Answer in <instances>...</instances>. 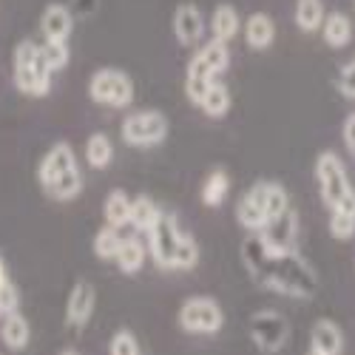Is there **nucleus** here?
Instances as JSON below:
<instances>
[{
    "mask_svg": "<svg viewBox=\"0 0 355 355\" xmlns=\"http://www.w3.org/2000/svg\"><path fill=\"white\" fill-rule=\"evenodd\" d=\"M242 261L253 282L290 299H313L318 293V276L310 264L293 250H273L261 233L242 242Z\"/></svg>",
    "mask_w": 355,
    "mask_h": 355,
    "instance_id": "obj_1",
    "label": "nucleus"
},
{
    "mask_svg": "<svg viewBox=\"0 0 355 355\" xmlns=\"http://www.w3.org/2000/svg\"><path fill=\"white\" fill-rule=\"evenodd\" d=\"M37 182L46 196L57 202H71L83 193V168L71 142H54L37 165Z\"/></svg>",
    "mask_w": 355,
    "mask_h": 355,
    "instance_id": "obj_2",
    "label": "nucleus"
},
{
    "mask_svg": "<svg viewBox=\"0 0 355 355\" xmlns=\"http://www.w3.org/2000/svg\"><path fill=\"white\" fill-rule=\"evenodd\" d=\"M230 69V49L222 40H211L188 60L185 69V97L199 108L202 97L208 94V88Z\"/></svg>",
    "mask_w": 355,
    "mask_h": 355,
    "instance_id": "obj_3",
    "label": "nucleus"
},
{
    "mask_svg": "<svg viewBox=\"0 0 355 355\" xmlns=\"http://www.w3.org/2000/svg\"><path fill=\"white\" fill-rule=\"evenodd\" d=\"M54 71L46 66L40 46L35 40H20L12 54V80L15 88L26 97H49Z\"/></svg>",
    "mask_w": 355,
    "mask_h": 355,
    "instance_id": "obj_4",
    "label": "nucleus"
},
{
    "mask_svg": "<svg viewBox=\"0 0 355 355\" xmlns=\"http://www.w3.org/2000/svg\"><path fill=\"white\" fill-rule=\"evenodd\" d=\"M168 131H171L168 116L157 108L134 111L120 123V137L131 148H157L168 139Z\"/></svg>",
    "mask_w": 355,
    "mask_h": 355,
    "instance_id": "obj_5",
    "label": "nucleus"
},
{
    "mask_svg": "<svg viewBox=\"0 0 355 355\" xmlns=\"http://www.w3.org/2000/svg\"><path fill=\"white\" fill-rule=\"evenodd\" d=\"M148 236V253L159 270H176L180 264V248L185 242L188 230L180 227L173 214H162V219L145 233Z\"/></svg>",
    "mask_w": 355,
    "mask_h": 355,
    "instance_id": "obj_6",
    "label": "nucleus"
},
{
    "mask_svg": "<svg viewBox=\"0 0 355 355\" xmlns=\"http://www.w3.org/2000/svg\"><path fill=\"white\" fill-rule=\"evenodd\" d=\"M225 327V310L214 295H191L180 307V330L191 336H216Z\"/></svg>",
    "mask_w": 355,
    "mask_h": 355,
    "instance_id": "obj_7",
    "label": "nucleus"
},
{
    "mask_svg": "<svg viewBox=\"0 0 355 355\" xmlns=\"http://www.w3.org/2000/svg\"><path fill=\"white\" fill-rule=\"evenodd\" d=\"M88 97L105 108H128L134 103V80L123 69H97L88 80Z\"/></svg>",
    "mask_w": 355,
    "mask_h": 355,
    "instance_id": "obj_8",
    "label": "nucleus"
},
{
    "mask_svg": "<svg viewBox=\"0 0 355 355\" xmlns=\"http://www.w3.org/2000/svg\"><path fill=\"white\" fill-rule=\"evenodd\" d=\"M315 182H318L324 205H327L330 211L338 208V205L355 191L349 176H347V168H344V162L338 159L336 151H321L315 157Z\"/></svg>",
    "mask_w": 355,
    "mask_h": 355,
    "instance_id": "obj_9",
    "label": "nucleus"
},
{
    "mask_svg": "<svg viewBox=\"0 0 355 355\" xmlns=\"http://www.w3.org/2000/svg\"><path fill=\"white\" fill-rule=\"evenodd\" d=\"M248 330L261 352H279L290 338V324L279 310H256L250 315Z\"/></svg>",
    "mask_w": 355,
    "mask_h": 355,
    "instance_id": "obj_10",
    "label": "nucleus"
},
{
    "mask_svg": "<svg viewBox=\"0 0 355 355\" xmlns=\"http://www.w3.org/2000/svg\"><path fill=\"white\" fill-rule=\"evenodd\" d=\"M171 32H173V37L180 46L193 49V46L202 43L205 32H208V20H205V15L196 3H180L173 9V17H171Z\"/></svg>",
    "mask_w": 355,
    "mask_h": 355,
    "instance_id": "obj_11",
    "label": "nucleus"
},
{
    "mask_svg": "<svg viewBox=\"0 0 355 355\" xmlns=\"http://www.w3.org/2000/svg\"><path fill=\"white\" fill-rule=\"evenodd\" d=\"M94 307H97V290L92 282H74L71 293H69V302H66V324L71 330H83L88 321L94 315Z\"/></svg>",
    "mask_w": 355,
    "mask_h": 355,
    "instance_id": "obj_12",
    "label": "nucleus"
},
{
    "mask_svg": "<svg viewBox=\"0 0 355 355\" xmlns=\"http://www.w3.org/2000/svg\"><path fill=\"white\" fill-rule=\"evenodd\" d=\"M236 222H239L248 233H261L264 227L270 225L268 211H264V188H261V182H256L239 199V205H236Z\"/></svg>",
    "mask_w": 355,
    "mask_h": 355,
    "instance_id": "obj_13",
    "label": "nucleus"
},
{
    "mask_svg": "<svg viewBox=\"0 0 355 355\" xmlns=\"http://www.w3.org/2000/svg\"><path fill=\"white\" fill-rule=\"evenodd\" d=\"M43 40H69L74 32V15L63 3H49L40 15Z\"/></svg>",
    "mask_w": 355,
    "mask_h": 355,
    "instance_id": "obj_14",
    "label": "nucleus"
},
{
    "mask_svg": "<svg viewBox=\"0 0 355 355\" xmlns=\"http://www.w3.org/2000/svg\"><path fill=\"white\" fill-rule=\"evenodd\" d=\"M0 341L12 352H23L28 347V341H32V324H28V318L20 310L6 313L0 318Z\"/></svg>",
    "mask_w": 355,
    "mask_h": 355,
    "instance_id": "obj_15",
    "label": "nucleus"
},
{
    "mask_svg": "<svg viewBox=\"0 0 355 355\" xmlns=\"http://www.w3.org/2000/svg\"><path fill=\"white\" fill-rule=\"evenodd\" d=\"M242 32H245V43L253 51H264V49H270L273 40H276V23H273V17L268 12H253L245 20Z\"/></svg>",
    "mask_w": 355,
    "mask_h": 355,
    "instance_id": "obj_16",
    "label": "nucleus"
},
{
    "mask_svg": "<svg viewBox=\"0 0 355 355\" xmlns=\"http://www.w3.org/2000/svg\"><path fill=\"white\" fill-rule=\"evenodd\" d=\"M145 259H148V242H142L139 236H123L120 250H116V256H114L120 273H125V276L139 273Z\"/></svg>",
    "mask_w": 355,
    "mask_h": 355,
    "instance_id": "obj_17",
    "label": "nucleus"
},
{
    "mask_svg": "<svg viewBox=\"0 0 355 355\" xmlns=\"http://www.w3.org/2000/svg\"><path fill=\"white\" fill-rule=\"evenodd\" d=\"M242 26L245 23H242L239 12H236V6H230V3H219L214 9L211 20H208V28H211L214 40H222V43H230L236 35L242 32Z\"/></svg>",
    "mask_w": 355,
    "mask_h": 355,
    "instance_id": "obj_18",
    "label": "nucleus"
},
{
    "mask_svg": "<svg viewBox=\"0 0 355 355\" xmlns=\"http://www.w3.org/2000/svg\"><path fill=\"white\" fill-rule=\"evenodd\" d=\"M310 347L327 352V355H341L344 352V333L336 321L330 318H318L310 330Z\"/></svg>",
    "mask_w": 355,
    "mask_h": 355,
    "instance_id": "obj_19",
    "label": "nucleus"
},
{
    "mask_svg": "<svg viewBox=\"0 0 355 355\" xmlns=\"http://www.w3.org/2000/svg\"><path fill=\"white\" fill-rule=\"evenodd\" d=\"M103 219L111 227H125L131 225V196L123 188H114L103 202Z\"/></svg>",
    "mask_w": 355,
    "mask_h": 355,
    "instance_id": "obj_20",
    "label": "nucleus"
},
{
    "mask_svg": "<svg viewBox=\"0 0 355 355\" xmlns=\"http://www.w3.org/2000/svg\"><path fill=\"white\" fill-rule=\"evenodd\" d=\"M83 157L88 162V168H94V171H105L111 162H114V142L108 134L97 131L85 139V148H83Z\"/></svg>",
    "mask_w": 355,
    "mask_h": 355,
    "instance_id": "obj_21",
    "label": "nucleus"
},
{
    "mask_svg": "<svg viewBox=\"0 0 355 355\" xmlns=\"http://www.w3.org/2000/svg\"><path fill=\"white\" fill-rule=\"evenodd\" d=\"M162 214H165V211L159 208V205H157L151 196L139 193V196L131 199V225H134V230L142 233V236L162 219Z\"/></svg>",
    "mask_w": 355,
    "mask_h": 355,
    "instance_id": "obj_22",
    "label": "nucleus"
},
{
    "mask_svg": "<svg viewBox=\"0 0 355 355\" xmlns=\"http://www.w3.org/2000/svg\"><path fill=\"white\" fill-rule=\"evenodd\" d=\"M321 35L330 49H344L352 40V20L344 12H330L321 23Z\"/></svg>",
    "mask_w": 355,
    "mask_h": 355,
    "instance_id": "obj_23",
    "label": "nucleus"
},
{
    "mask_svg": "<svg viewBox=\"0 0 355 355\" xmlns=\"http://www.w3.org/2000/svg\"><path fill=\"white\" fill-rule=\"evenodd\" d=\"M230 193V176L222 171V168H214L202 182V191H199V199L205 208H219V205L227 199Z\"/></svg>",
    "mask_w": 355,
    "mask_h": 355,
    "instance_id": "obj_24",
    "label": "nucleus"
},
{
    "mask_svg": "<svg viewBox=\"0 0 355 355\" xmlns=\"http://www.w3.org/2000/svg\"><path fill=\"white\" fill-rule=\"evenodd\" d=\"M230 105H233L230 88H227L222 80H216V83L208 88V94L202 97V103H199V108L208 114V116H214V120H222V116H227V114H230Z\"/></svg>",
    "mask_w": 355,
    "mask_h": 355,
    "instance_id": "obj_25",
    "label": "nucleus"
},
{
    "mask_svg": "<svg viewBox=\"0 0 355 355\" xmlns=\"http://www.w3.org/2000/svg\"><path fill=\"white\" fill-rule=\"evenodd\" d=\"M324 17V0H295V26L302 28V32H318Z\"/></svg>",
    "mask_w": 355,
    "mask_h": 355,
    "instance_id": "obj_26",
    "label": "nucleus"
},
{
    "mask_svg": "<svg viewBox=\"0 0 355 355\" xmlns=\"http://www.w3.org/2000/svg\"><path fill=\"white\" fill-rule=\"evenodd\" d=\"M261 188H264V211H268V219L276 222L279 216H284L290 211L287 188L282 182H268V180H261Z\"/></svg>",
    "mask_w": 355,
    "mask_h": 355,
    "instance_id": "obj_27",
    "label": "nucleus"
},
{
    "mask_svg": "<svg viewBox=\"0 0 355 355\" xmlns=\"http://www.w3.org/2000/svg\"><path fill=\"white\" fill-rule=\"evenodd\" d=\"M40 54H43L46 66H49L54 74H57V71H63V69L71 63L69 40H43V43H40Z\"/></svg>",
    "mask_w": 355,
    "mask_h": 355,
    "instance_id": "obj_28",
    "label": "nucleus"
},
{
    "mask_svg": "<svg viewBox=\"0 0 355 355\" xmlns=\"http://www.w3.org/2000/svg\"><path fill=\"white\" fill-rule=\"evenodd\" d=\"M120 242H123V233H120V227H111V225H103L100 230H97V236H94V253H97V259H103V261H111L114 256H116V250H120Z\"/></svg>",
    "mask_w": 355,
    "mask_h": 355,
    "instance_id": "obj_29",
    "label": "nucleus"
},
{
    "mask_svg": "<svg viewBox=\"0 0 355 355\" xmlns=\"http://www.w3.org/2000/svg\"><path fill=\"white\" fill-rule=\"evenodd\" d=\"M330 233H333V239H341V242L352 239V236H355V214L333 208V214H330Z\"/></svg>",
    "mask_w": 355,
    "mask_h": 355,
    "instance_id": "obj_30",
    "label": "nucleus"
},
{
    "mask_svg": "<svg viewBox=\"0 0 355 355\" xmlns=\"http://www.w3.org/2000/svg\"><path fill=\"white\" fill-rule=\"evenodd\" d=\"M108 352H111V355H139V341L134 338L131 330H116V333L111 336Z\"/></svg>",
    "mask_w": 355,
    "mask_h": 355,
    "instance_id": "obj_31",
    "label": "nucleus"
},
{
    "mask_svg": "<svg viewBox=\"0 0 355 355\" xmlns=\"http://www.w3.org/2000/svg\"><path fill=\"white\" fill-rule=\"evenodd\" d=\"M0 307H3V315H6V313L20 310V290L15 287V282H12V279H9L3 287H0Z\"/></svg>",
    "mask_w": 355,
    "mask_h": 355,
    "instance_id": "obj_32",
    "label": "nucleus"
},
{
    "mask_svg": "<svg viewBox=\"0 0 355 355\" xmlns=\"http://www.w3.org/2000/svg\"><path fill=\"white\" fill-rule=\"evenodd\" d=\"M341 134H344V142H347V148H349V154L355 157V114H349L347 120H344Z\"/></svg>",
    "mask_w": 355,
    "mask_h": 355,
    "instance_id": "obj_33",
    "label": "nucleus"
},
{
    "mask_svg": "<svg viewBox=\"0 0 355 355\" xmlns=\"http://www.w3.org/2000/svg\"><path fill=\"white\" fill-rule=\"evenodd\" d=\"M9 282V270H6V264H3V259H0V287H3Z\"/></svg>",
    "mask_w": 355,
    "mask_h": 355,
    "instance_id": "obj_34",
    "label": "nucleus"
},
{
    "mask_svg": "<svg viewBox=\"0 0 355 355\" xmlns=\"http://www.w3.org/2000/svg\"><path fill=\"white\" fill-rule=\"evenodd\" d=\"M307 355H327V352H321V349H315V347H310V349H307Z\"/></svg>",
    "mask_w": 355,
    "mask_h": 355,
    "instance_id": "obj_35",
    "label": "nucleus"
},
{
    "mask_svg": "<svg viewBox=\"0 0 355 355\" xmlns=\"http://www.w3.org/2000/svg\"><path fill=\"white\" fill-rule=\"evenodd\" d=\"M60 355H80V352H77V349H63Z\"/></svg>",
    "mask_w": 355,
    "mask_h": 355,
    "instance_id": "obj_36",
    "label": "nucleus"
},
{
    "mask_svg": "<svg viewBox=\"0 0 355 355\" xmlns=\"http://www.w3.org/2000/svg\"><path fill=\"white\" fill-rule=\"evenodd\" d=\"M0 318H3V307H0Z\"/></svg>",
    "mask_w": 355,
    "mask_h": 355,
    "instance_id": "obj_37",
    "label": "nucleus"
},
{
    "mask_svg": "<svg viewBox=\"0 0 355 355\" xmlns=\"http://www.w3.org/2000/svg\"><path fill=\"white\" fill-rule=\"evenodd\" d=\"M352 66H355V60H352Z\"/></svg>",
    "mask_w": 355,
    "mask_h": 355,
    "instance_id": "obj_38",
    "label": "nucleus"
}]
</instances>
